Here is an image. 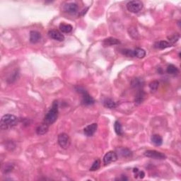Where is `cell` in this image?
Instances as JSON below:
<instances>
[{
	"label": "cell",
	"mask_w": 181,
	"mask_h": 181,
	"mask_svg": "<svg viewBox=\"0 0 181 181\" xmlns=\"http://www.w3.org/2000/svg\"><path fill=\"white\" fill-rule=\"evenodd\" d=\"M58 103H57V101H54L52 108L49 110L48 113L45 115L43 122L48 124V125L53 124L57 120V117H58Z\"/></svg>",
	"instance_id": "cell-1"
},
{
	"label": "cell",
	"mask_w": 181,
	"mask_h": 181,
	"mask_svg": "<svg viewBox=\"0 0 181 181\" xmlns=\"http://www.w3.org/2000/svg\"><path fill=\"white\" fill-rule=\"evenodd\" d=\"M18 118L13 115L7 114L4 115L1 119V128L2 130H8L14 127L18 124Z\"/></svg>",
	"instance_id": "cell-2"
},
{
	"label": "cell",
	"mask_w": 181,
	"mask_h": 181,
	"mask_svg": "<svg viewBox=\"0 0 181 181\" xmlns=\"http://www.w3.org/2000/svg\"><path fill=\"white\" fill-rule=\"evenodd\" d=\"M76 90L82 96V102L84 104L92 105L95 103V100L93 99V98L90 96L84 88L81 87V86H77V87H76Z\"/></svg>",
	"instance_id": "cell-3"
},
{
	"label": "cell",
	"mask_w": 181,
	"mask_h": 181,
	"mask_svg": "<svg viewBox=\"0 0 181 181\" xmlns=\"http://www.w3.org/2000/svg\"><path fill=\"white\" fill-rule=\"evenodd\" d=\"M143 8V3L141 1L135 0V1H129L127 4V9L132 13H138Z\"/></svg>",
	"instance_id": "cell-4"
},
{
	"label": "cell",
	"mask_w": 181,
	"mask_h": 181,
	"mask_svg": "<svg viewBox=\"0 0 181 181\" xmlns=\"http://www.w3.org/2000/svg\"><path fill=\"white\" fill-rule=\"evenodd\" d=\"M58 144L62 149H67L71 145V139L70 136L66 133H61L58 135Z\"/></svg>",
	"instance_id": "cell-5"
},
{
	"label": "cell",
	"mask_w": 181,
	"mask_h": 181,
	"mask_svg": "<svg viewBox=\"0 0 181 181\" xmlns=\"http://www.w3.org/2000/svg\"><path fill=\"white\" fill-rule=\"evenodd\" d=\"M144 156L148 158H151L154 159H159V160H163L166 159V156L164 153L156 151V150H147L144 153Z\"/></svg>",
	"instance_id": "cell-6"
},
{
	"label": "cell",
	"mask_w": 181,
	"mask_h": 181,
	"mask_svg": "<svg viewBox=\"0 0 181 181\" xmlns=\"http://www.w3.org/2000/svg\"><path fill=\"white\" fill-rule=\"evenodd\" d=\"M117 160V155L115 151H110L106 153L104 157V163L105 165H108L111 163L116 161Z\"/></svg>",
	"instance_id": "cell-7"
},
{
	"label": "cell",
	"mask_w": 181,
	"mask_h": 181,
	"mask_svg": "<svg viewBox=\"0 0 181 181\" xmlns=\"http://www.w3.org/2000/svg\"><path fill=\"white\" fill-rule=\"evenodd\" d=\"M48 35L51 38L57 41H63L64 40V36L62 33L57 30H50L48 32Z\"/></svg>",
	"instance_id": "cell-8"
},
{
	"label": "cell",
	"mask_w": 181,
	"mask_h": 181,
	"mask_svg": "<svg viewBox=\"0 0 181 181\" xmlns=\"http://www.w3.org/2000/svg\"><path fill=\"white\" fill-rule=\"evenodd\" d=\"M97 128V123H93V124L86 126L84 129V132L85 135H86L87 137H91V136H93L94 134H95L96 132Z\"/></svg>",
	"instance_id": "cell-9"
},
{
	"label": "cell",
	"mask_w": 181,
	"mask_h": 181,
	"mask_svg": "<svg viewBox=\"0 0 181 181\" xmlns=\"http://www.w3.org/2000/svg\"><path fill=\"white\" fill-rule=\"evenodd\" d=\"M64 9L69 14H76L78 10V6L75 3H68L64 5Z\"/></svg>",
	"instance_id": "cell-10"
},
{
	"label": "cell",
	"mask_w": 181,
	"mask_h": 181,
	"mask_svg": "<svg viewBox=\"0 0 181 181\" xmlns=\"http://www.w3.org/2000/svg\"><path fill=\"white\" fill-rule=\"evenodd\" d=\"M49 126L50 125H48V124H46V123L44 122L41 123V124L38 127L37 129H36V133H37V135H45V133L48 132Z\"/></svg>",
	"instance_id": "cell-11"
},
{
	"label": "cell",
	"mask_w": 181,
	"mask_h": 181,
	"mask_svg": "<svg viewBox=\"0 0 181 181\" xmlns=\"http://www.w3.org/2000/svg\"><path fill=\"white\" fill-rule=\"evenodd\" d=\"M103 44L105 47L107 46H112L114 45H119L120 44V41L118 39L115 38H108L105 39L103 42Z\"/></svg>",
	"instance_id": "cell-12"
},
{
	"label": "cell",
	"mask_w": 181,
	"mask_h": 181,
	"mask_svg": "<svg viewBox=\"0 0 181 181\" xmlns=\"http://www.w3.org/2000/svg\"><path fill=\"white\" fill-rule=\"evenodd\" d=\"M41 33L35 30H32L30 33V41L32 43H36L39 42V41L41 40Z\"/></svg>",
	"instance_id": "cell-13"
},
{
	"label": "cell",
	"mask_w": 181,
	"mask_h": 181,
	"mask_svg": "<svg viewBox=\"0 0 181 181\" xmlns=\"http://www.w3.org/2000/svg\"><path fill=\"white\" fill-rule=\"evenodd\" d=\"M132 86L135 88H142L143 85H144V81L141 78H135L132 80L131 82Z\"/></svg>",
	"instance_id": "cell-14"
},
{
	"label": "cell",
	"mask_w": 181,
	"mask_h": 181,
	"mask_svg": "<svg viewBox=\"0 0 181 181\" xmlns=\"http://www.w3.org/2000/svg\"><path fill=\"white\" fill-rule=\"evenodd\" d=\"M59 30L63 33H70L72 31L73 27L70 24H66V23H61L59 25Z\"/></svg>",
	"instance_id": "cell-15"
},
{
	"label": "cell",
	"mask_w": 181,
	"mask_h": 181,
	"mask_svg": "<svg viewBox=\"0 0 181 181\" xmlns=\"http://www.w3.org/2000/svg\"><path fill=\"white\" fill-rule=\"evenodd\" d=\"M171 46L172 45L166 41H159V42L156 43L154 45V47L156 48L162 49V50L163 49L170 48V47H171Z\"/></svg>",
	"instance_id": "cell-16"
},
{
	"label": "cell",
	"mask_w": 181,
	"mask_h": 181,
	"mask_svg": "<svg viewBox=\"0 0 181 181\" xmlns=\"http://www.w3.org/2000/svg\"><path fill=\"white\" fill-rule=\"evenodd\" d=\"M151 142L156 146H161L163 144V139L159 135H153L151 137Z\"/></svg>",
	"instance_id": "cell-17"
},
{
	"label": "cell",
	"mask_w": 181,
	"mask_h": 181,
	"mask_svg": "<svg viewBox=\"0 0 181 181\" xmlns=\"http://www.w3.org/2000/svg\"><path fill=\"white\" fill-rule=\"evenodd\" d=\"M104 106L107 108H109V109H113V108H115L117 106L116 103L113 100L110 98H106L105 99L104 101Z\"/></svg>",
	"instance_id": "cell-18"
},
{
	"label": "cell",
	"mask_w": 181,
	"mask_h": 181,
	"mask_svg": "<svg viewBox=\"0 0 181 181\" xmlns=\"http://www.w3.org/2000/svg\"><path fill=\"white\" fill-rule=\"evenodd\" d=\"M134 55L135 57H137V58H144L146 56V51L144 49L142 48H136L134 50Z\"/></svg>",
	"instance_id": "cell-19"
},
{
	"label": "cell",
	"mask_w": 181,
	"mask_h": 181,
	"mask_svg": "<svg viewBox=\"0 0 181 181\" xmlns=\"http://www.w3.org/2000/svg\"><path fill=\"white\" fill-rule=\"evenodd\" d=\"M166 72H167L168 74H169V75H174L178 74L179 70L178 67H177L176 66H175V65L169 64L167 67V69H166Z\"/></svg>",
	"instance_id": "cell-20"
},
{
	"label": "cell",
	"mask_w": 181,
	"mask_h": 181,
	"mask_svg": "<svg viewBox=\"0 0 181 181\" xmlns=\"http://www.w3.org/2000/svg\"><path fill=\"white\" fill-rule=\"evenodd\" d=\"M114 129H115V132L117 135L121 136L123 135V130H122V126L121 123L119 121H116L114 124Z\"/></svg>",
	"instance_id": "cell-21"
},
{
	"label": "cell",
	"mask_w": 181,
	"mask_h": 181,
	"mask_svg": "<svg viewBox=\"0 0 181 181\" xmlns=\"http://www.w3.org/2000/svg\"><path fill=\"white\" fill-rule=\"evenodd\" d=\"M119 152H120V154L122 157H125V158L130 157L132 156V151L129 149H127V148H121L119 150Z\"/></svg>",
	"instance_id": "cell-22"
},
{
	"label": "cell",
	"mask_w": 181,
	"mask_h": 181,
	"mask_svg": "<svg viewBox=\"0 0 181 181\" xmlns=\"http://www.w3.org/2000/svg\"><path fill=\"white\" fill-rule=\"evenodd\" d=\"M144 96H145V94H144V93L142 91V90L139 92L135 98V104H140L141 103H142L143 101H144Z\"/></svg>",
	"instance_id": "cell-23"
},
{
	"label": "cell",
	"mask_w": 181,
	"mask_h": 181,
	"mask_svg": "<svg viewBox=\"0 0 181 181\" xmlns=\"http://www.w3.org/2000/svg\"><path fill=\"white\" fill-rule=\"evenodd\" d=\"M101 167V161L100 159H97L95 161L93 162V165H92L91 167L90 168V171H96L97 170H98Z\"/></svg>",
	"instance_id": "cell-24"
},
{
	"label": "cell",
	"mask_w": 181,
	"mask_h": 181,
	"mask_svg": "<svg viewBox=\"0 0 181 181\" xmlns=\"http://www.w3.org/2000/svg\"><path fill=\"white\" fill-rule=\"evenodd\" d=\"M179 38H180V36H179L178 34H173V35H172L170 36V37L168 38V40H169V42L168 43L171 45L175 44L179 40Z\"/></svg>",
	"instance_id": "cell-25"
},
{
	"label": "cell",
	"mask_w": 181,
	"mask_h": 181,
	"mask_svg": "<svg viewBox=\"0 0 181 181\" xmlns=\"http://www.w3.org/2000/svg\"><path fill=\"white\" fill-rule=\"evenodd\" d=\"M122 53L124 55L127 56V57H135V55H134V50H132L125 49V50H122Z\"/></svg>",
	"instance_id": "cell-26"
},
{
	"label": "cell",
	"mask_w": 181,
	"mask_h": 181,
	"mask_svg": "<svg viewBox=\"0 0 181 181\" xmlns=\"http://www.w3.org/2000/svg\"><path fill=\"white\" fill-rule=\"evenodd\" d=\"M159 86V82L158 81H153L149 84V88L152 90H156Z\"/></svg>",
	"instance_id": "cell-27"
},
{
	"label": "cell",
	"mask_w": 181,
	"mask_h": 181,
	"mask_svg": "<svg viewBox=\"0 0 181 181\" xmlns=\"http://www.w3.org/2000/svg\"><path fill=\"white\" fill-rule=\"evenodd\" d=\"M14 168V166L12 165V164H6V166H5V168H4V172L6 173H9L12 171V169Z\"/></svg>",
	"instance_id": "cell-28"
},
{
	"label": "cell",
	"mask_w": 181,
	"mask_h": 181,
	"mask_svg": "<svg viewBox=\"0 0 181 181\" xmlns=\"http://www.w3.org/2000/svg\"><path fill=\"white\" fill-rule=\"evenodd\" d=\"M136 32H137V30L136 28H130V35H131L132 36H133V35H135V38H137V35L138 34H136Z\"/></svg>",
	"instance_id": "cell-29"
},
{
	"label": "cell",
	"mask_w": 181,
	"mask_h": 181,
	"mask_svg": "<svg viewBox=\"0 0 181 181\" xmlns=\"http://www.w3.org/2000/svg\"><path fill=\"white\" fill-rule=\"evenodd\" d=\"M136 175H139V178H144V175H145V174H144V173L143 171H138L137 173V174H136ZM135 175V176H136Z\"/></svg>",
	"instance_id": "cell-30"
},
{
	"label": "cell",
	"mask_w": 181,
	"mask_h": 181,
	"mask_svg": "<svg viewBox=\"0 0 181 181\" xmlns=\"http://www.w3.org/2000/svg\"><path fill=\"white\" fill-rule=\"evenodd\" d=\"M138 171H139V169H138V168H134V171H133L134 173H137Z\"/></svg>",
	"instance_id": "cell-31"
}]
</instances>
